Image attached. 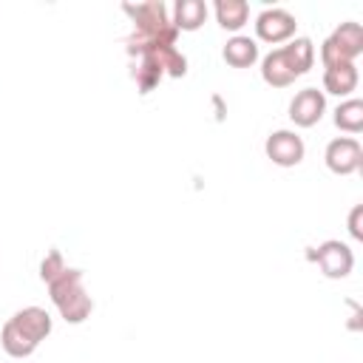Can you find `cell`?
I'll return each mask as SVG.
<instances>
[{
  "label": "cell",
  "instance_id": "8fae6325",
  "mask_svg": "<svg viewBox=\"0 0 363 363\" xmlns=\"http://www.w3.org/2000/svg\"><path fill=\"white\" fill-rule=\"evenodd\" d=\"M357 82H360V74H357V65L354 62L323 68V94L349 99L357 91Z\"/></svg>",
  "mask_w": 363,
  "mask_h": 363
},
{
  "label": "cell",
  "instance_id": "9a60e30c",
  "mask_svg": "<svg viewBox=\"0 0 363 363\" xmlns=\"http://www.w3.org/2000/svg\"><path fill=\"white\" fill-rule=\"evenodd\" d=\"M213 14H216V23L224 31H233V34H238L250 23V6H247V0H216L213 3Z\"/></svg>",
  "mask_w": 363,
  "mask_h": 363
},
{
  "label": "cell",
  "instance_id": "30bf717a",
  "mask_svg": "<svg viewBox=\"0 0 363 363\" xmlns=\"http://www.w3.org/2000/svg\"><path fill=\"white\" fill-rule=\"evenodd\" d=\"M9 320H11L14 329H17L26 340H31L34 346H40V343L51 335V329H54V320H51V315H48L43 306H23V309H17Z\"/></svg>",
  "mask_w": 363,
  "mask_h": 363
},
{
  "label": "cell",
  "instance_id": "5bb4252c",
  "mask_svg": "<svg viewBox=\"0 0 363 363\" xmlns=\"http://www.w3.org/2000/svg\"><path fill=\"white\" fill-rule=\"evenodd\" d=\"M210 9L204 0H176L170 23L176 26V31H199L207 20Z\"/></svg>",
  "mask_w": 363,
  "mask_h": 363
},
{
  "label": "cell",
  "instance_id": "d6986e66",
  "mask_svg": "<svg viewBox=\"0 0 363 363\" xmlns=\"http://www.w3.org/2000/svg\"><path fill=\"white\" fill-rule=\"evenodd\" d=\"M65 269H68V264H65V258H62L60 250H51V252L40 261V278H43V284H51V281L60 278Z\"/></svg>",
  "mask_w": 363,
  "mask_h": 363
},
{
  "label": "cell",
  "instance_id": "2e32d148",
  "mask_svg": "<svg viewBox=\"0 0 363 363\" xmlns=\"http://www.w3.org/2000/svg\"><path fill=\"white\" fill-rule=\"evenodd\" d=\"M261 79L267 85H272V88H286V85L295 82V74L289 71L281 48H272L269 54L261 57Z\"/></svg>",
  "mask_w": 363,
  "mask_h": 363
},
{
  "label": "cell",
  "instance_id": "ac0fdd59",
  "mask_svg": "<svg viewBox=\"0 0 363 363\" xmlns=\"http://www.w3.org/2000/svg\"><path fill=\"white\" fill-rule=\"evenodd\" d=\"M0 346H3V352H6L9 357H14V360L31 357V354L37 352V346H34L31 340H26V337L14 329V323H11V320H6V323H3V329H0Z\"/></svg>",
  "mask_w": 363,
  "mask_h": 363
},
{
  "label": "cell",
  "instance_id": "7c38bea8",
  "mask_svg": "<svg viewBox=\"0 0 363 363\" xmlns=\"http://www.w3.org/2000/svg\"><path fill=\"white\" fill-rule=\"evenodd\" d=\"M221 57L233 68H252L258 62V40L244 37V34H233L221 48Z\"/></svg>",
  "mask_w": 363,
  "mask_h": 363
},
{
  "label": "cell",
  "instance_id": "7a4b0ae2",
  "mask_svg": "<svg viewBox=\"0 0 363 363\" xmlns=\"http://www.w3.org/2000/svg\"><path fill=\"white\" fill-rule=\"evenodd\" d=\"M122 11L133 20V34L128 40L136 43H164V45H176L179 31L170 23V11L162 0H147V3H125Z\"/></svg>",
  "mask_w": 363,
  "mask_h": 363
},
{
  "label": "cell",
  "instance_id": "52a82bcc",
  "mask_svg": "<svg viewBox=\"0 0 363 363\" xmlns=\"http://www.w3.org/2000/svg\"><path fill=\"white\" fill-rule=\"evenodd\" d=\"M255 37L261 43H269V45H281V43H289L295 37V17L286 11V9H264L258 17H255Z\"/></svg>",
  "mask_w": 363,
  "mask_h": 363
},
{
  "label": "cell",
  "instance_id": "5b68a950",
  "mask_svg": "<svg viewBox=\"0 0 363 363\" xmlns=\"http://www.w3.org/2000/svg\"><path fill=\"white\" fill-rule=\"evenodd\" d=\"M312 261L332 281H340V278H346L354 269V252H352V247L346 241H337V238H329V241L318 244L312 250Z\"/></svg>",
  "mask_w": 363,
  "mask_h": 363
},
{
  "label": "cell",
  "instance_id": "4fadbf2b",
  "mask_svg": "<svg viewBox=\"0 0 363 363\" xmlns=\"http://www.w3.org/2000/svg\"><path fill=\"white\" fill-rule=\"evenodd\" d=\"M281 54H284L289 71L295 74V79L303 77V74L315 65V45H312L309 37H292L289 43L281 45Z\"/></svg>",
  "mask_w": 363,
  "mask_h": 363
},
{
  "label": "cell",
  "instance_id": "ffe728a7",
  "mask_svg": "<svg viewBox=\"0 0 363 363\" xmlns=\"http://www.w3.org/2000/svg\"><path fill=\"white\" fill-rule=\"evenodd\" d=\"M360 218H363V204H354L352 213H349V233L354 241H363V227H360Z\"/></svg>",
  "mask_w": 363,
  "mask_h": 363
},
{
  "label": "cell",
  "instance_id": "ba28073f",
  "mask_svg": "<svg viewBox=\"0 0 363 363\" xmlns=\"http://www.w3.org/2000/svg\"><path fill=\"white\" fill-rule=\"evenodd\" d=\"M264 153L278 167H295L306 156V145L295 130H272L264 142Z\"/></svg>",
  "mask_w": 363,
  "mask_h": 363
},
{
  "label": "cell",
  "instance_id": "e0dca14e",
  "mask_svg": "<svg viewBox=\"0 0 363 363\" xmlns=\"http://www.w3.org/2000/svg\"><path fill=\"white\" fill-rule=\"evenodd\" d=\"M335 128L343 133H360L363 130V102L357 96H349L335 108Z\"/></svg>",
  "mask_w": 363,
  "mask_h": 363
},
{
  "label": "cell",
  "instance_id": "6da1fadb",
  "mask_svg": "<svg viewBox=\"0 0 363 363\" xmlns=\"http://www.w3.org/2000/svg\"><path fill=\"white\" fill-rule=\"evenodd\" d=\"M48 286L51 303L57 306L60 318L65 323H85L94 312V298L85 289V275L77 267H68L60 278H54Z\"/></svg>",
  "mask_w": 363,
  "mask_h": 363
},
{
  "label": "cell",
  "instance_id": "3957f363",
  "mask_svg": "<svg viewBox=\"0 0 363 363\" xmlns=\"http://www.w3.org/2000/svg\"><path fill=\"white\" fill-rule=\"evenodd\" d=\"M363 54V26L354 20L340 23L323 43H320V62L323 68L354 62Z\"/></svg>",
  "mask_w": 363,
  "mask_h": 363
},
{
  "label": "cell",
  "instance_id": "8992f818",
  "mask_svg": "<svg viewBox=\"0 0 363 363\" xmlns=\"http://www.w3.org/2000/svg\"><path fill=\"white\" fill-rule=\"evenodd\" d=\"M323 162L335 176H352L363 167V147L354 136H337L326 145Z\"/></svg>",
  "mask_w": 363,
  "mask_h": 363
},
{
  "label": "cell",
  "instance_id": "277c9868",
  "mask_svg": "<svg viewBox=\"0 0 363 363\" xmlns=\"http://www.w3.org/2000/svg\"><path fill=\"white\" fill-rule=\"evenodd\" d=\"M128 54L136 60H147L153 62L164 77H184L187 74V57L176 48V45H164V43H136L128 40Z\"/></svg>",
  "mask_w": 363,
  "mask_h": 363
},
{
  "label": "cell",
  "instance_id": "9c48e42d",
  "mask_svg": "<svg viewBox=\"0 0 363 363\" xmlns=\"http://www.w3.org/2000/svg\"><path fill=\"white\" fill-rule=\"evenodd\" d=\"M326 113V94L318 88H301L289 99V119L295 128H312Z\"/></svg>",
  "mask_w": 363,
  "mask_h": 363
}]
</instances>
